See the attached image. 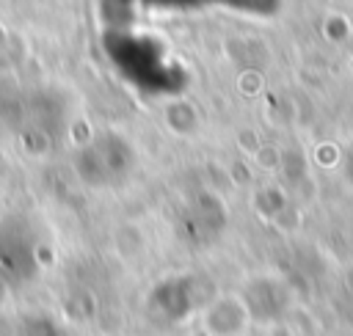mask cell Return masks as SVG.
I'll return each mask as SVG.
<instances>
[{"label": "cell", "instance_id": "obj_1", "mask_svg": "<svg viewBox=\"0 0 353 336\" xmlns=\"http://www.w3.org/2000/svg\"><path fill=\"white\" fill-rule=\"evenodd\" d=\"M36 270V242L19 220L0 223V281L8 286L25 284Z\"/></svg>", "mask_w": 353, "mask_h": 336}]
</instances>
